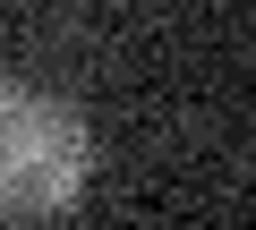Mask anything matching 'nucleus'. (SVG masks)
I'll return each mask as SVG.
<instances>
[{
  "instance_id": "f257e3e1",
  "label": "nucleus",
  "mask_w": 256,
  "mask_h": 230,
  "mask_svg": "<svg viewBox=\"0 0 256 230\" xmlns=\"http://www.w3.org/2000/svg\"><path fill=\"white\" fill-rule=\"evenodd\" d=\"M86 171H94L86 120L60 111L52 94L0 77V222L68 213V205L86 196Z\"/></svg>"
}]
</instances>
